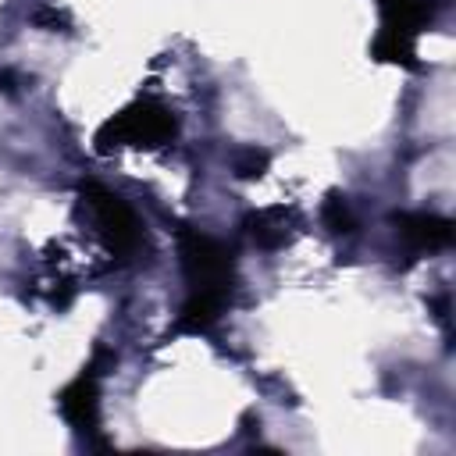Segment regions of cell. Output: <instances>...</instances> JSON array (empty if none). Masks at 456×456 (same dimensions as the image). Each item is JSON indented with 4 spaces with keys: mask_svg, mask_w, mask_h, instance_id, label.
Instances as JSON below:
<instances>
[{
    "mask_svg": "<svg viewBox=\"0 0 456 456\" xmlns=\"http://www.w3.org/2000/svg\"><path fill=\"white\" fill-rule=\"evenodd\" d=\"M178 132V118L171 114V107L157 103V100H135L125 110H118L114 118H107L96 132V150L110 153L121 146H139V150H157L164 142H171Z\"/></svg>",
    "mask_w": 456,
    "mask_h": 456,
    "instance_id": "6da1fadb",
    "label": "cell"
},
{
    "mask_svg": "<svg viewBox=\"0 0 456 456\" xmlns=\"http://www.w3.org/2000/svg\"><path fill=\"white\" fill-rule=\"evenodd\" d=\"M381 7V32L370 46L378 61L417 68V36L435 18L438 0H378Z\"/></svg>",
    "mask_w": 456,
    "mask_h": 456,
    "instance_id": "7a4b0ae2",
    "label": "cell"
},
{
    "mask_svg": "<svg viewBox=\"0 0 456 456\" xmlns=\"http://www.w3.org/2000/svg\"><path fill=\"white\" fill-rule=\"evenodd\" d=\"M82 203L89 207L93 214V224H96V235L103 242V249L118 260H132L142 246H146V235H142V221L135 217V210L110 189L96 185V182H82Z\"/></svg>",
    "mask_w": 456,
    "mask_h": 456,
    "instance_id": "3957f363",
    "label": "cell"
},
{
    "mask_svg": "<svg viewBox=\"0 0 456 456\" xmlns=\"http://www.w3.org/2000/svg\"><path fill=\"white\" fill-rule=\"evenodd\" d=\"M178 256H182V271H185L189 292H214V296H228L232 299L235 256H232V249L224 242H217L207 232L182 228L178 232Z\"/></svg>",
    "mask_w": 456,
    "mask_h": 456,
    "instance_id": "277c9868",
    "label": "cell"
},
{
    "mask_svg": "<svg viewBox=\"0 0 456 456\" xmlns=\"http://www.w3.org/2000/svg\"><path fill=\"white\" fill-rule=\"evenodd\" d=\"M57 406L64 413V420L86 435V438H96L100 431V363L89 360L57 395Z\"/></svg>",
    "mask_w": 456,
    "mask_h": 456,
    "instance_id": "5b68a950",
    "label": "cell"
},
{
    "mask_svg": "<svg viewBox=\"0 0 456 456\" xmlns=\"http://www.w3.org/2000/svg\"><path fill=\"white\" fill-rule=\"evenodd\" d=\"M395 221V232L406 246L413 249H445L452 242V221L449 217H438V214H424V210H403L392 217Z\"/></svg>",
    "mask_w": 456,
    "mask_h": 456,
    "instance_id": "8992f818",
    "label": "cell"
},
{
    "mask_svg": "<svg viewBox=\"0 0 456 456\" xmlns=\"http://www.w3.org/2000/svg\"><path fill=\"white\" fill-rule=\"evenodd\" d=\"M246 232H249V239H253L256 246L278 249V246H285L289 235H292V210H285V207L256 210V214L246 217Z\"/></svg>",
    "mask_w": 456,
    "mask_h": 456,
    "instance_id": "52a82bcc",
    "label": "cell"
},
{
    "mask_svg": "<svg viewBox=\"0 0 456 456\" xmlns=\"http://www.w3.org/2000/svg\"><path fill=\"white\" fill-rule=\"evenodd\" d=\"M228 296H214V292H189V299L182 303L178 317H175V335H185V331H207L221 310H224Z\"/></svg>",
    "mask_w": 456,
    "mask_h": 456,
    "instance_id": "ba28073f",
    "label": "cell"
},
{
    "mask_svg": "<svg viewBox=\"0 0 456 456\" xmlns=\"http://www.w3.org/2000/svg\"><path fill=\"white\" fill-rule=\"evenodd\" d=\"M321 221H324V228H328L331 235H349L353 224H356L342 192H328V200H324V207H321Z\"/></svg>",
    "mask_w": 456,
    "mask_h": 456,
    "instance_id": "9c48e42d",
    "label": "cell"
},
{
    "mask_svg": "<svg viewBox=\"0 0 456 456\" xmlns=\"http://www.w3.org/2000/svg\"><path fill=\"white\" fill-rule=\"evenodd\" d=\"M267 167H271V153L260 150V146H242V150H235V157H232V171H235L239 178H260Z\"/></svg>",
    "mask_w": 456,
    "mask_h": 456,
    "instance_id": "30bf717a",
    "label": "cell"
},
{
    "mask_svg": "<svg viewBox=\"0 0 456 456\" xmlns=\"http://www.w3.org/2000/svg\"><path fill=\"white\" fill-rule=\"evenodd\" d=\"M36 25H50V32H68V18L61 11H53V7H43L36 14Z\"/></svg>",
    "mask_w": 456,
    "mask_h": 456,
    "instance_id": "8fae6325",
    "label": "cell"
}]
</instances>
